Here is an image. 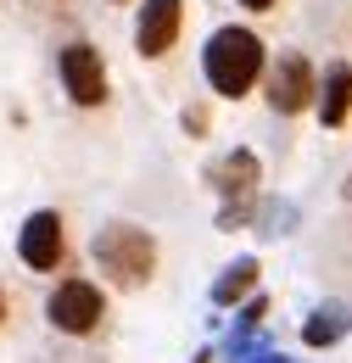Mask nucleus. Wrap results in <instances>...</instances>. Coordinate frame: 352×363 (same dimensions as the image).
<instances>
[{
	"label": "nucleus",
	"instance_id": "nucleus-1",
	"mask_svg": "<svg viewBox=\"0 0 352 363\" xmlns=\"http://www.w3.org/2000/svg\"><path fill=\"white\" fill-rule=\"evenodd\" d=\"M202 73H207V84L219 95L241 101L263 73V40L252 28H219L207 40V50H202Z\"/></svg>",
	"mask_w": 352,
	"mask_h": 363
},
{
	"label": "nucleus",
	"instance_id": "nucleus-2",
	"mask_svg": "<svg viewBox=\"0 0 352 363\" xmlns=\"http://www.w3.org/2000/svg\"><path fill=\"white\" fill-rule=\"evenodd\" d=\"M89 252H95L101 274H112L118 285H145L157 274V240L140 224H106L89 240Z\"/></svg>",
	"mask_w": 352,
	"mask_h": 363
},
{
	"label": "nucleus",
	"instance_id": "nucleus-3",
	"mask_svg": "<svg viewBox=\"0 0 352 363\" xmlns=\"http://www.w3.org/2000/svg\"><path fill=\"white\" fill-rule=\"evenodd\" d=\"M45 318H50V330H62V335H95L101 330V318H106V296H101V285L95 279H62L50 296H45Z\"/></svg>",
	"mask_w": 352,
	"mask_h": 363
},
{
	"label": "nucleus",
	"instance_id": "nucleus-4",
	"mask_svg": "<svg viewBox=\"0 0 352 363\" xmlns=\"http://www.w3.org/2000/svg\"><path fill=\"white\" fill-rule=\"evenodd\" d=\"M56 73H62V90H67L73 106H101V101H106V62H101V50L89 45V40L62 45Z\"/></svg>",
	"mask_w": 352,
	"mask_h": 363
},
{
	"label": "nucleus",
	"instance_id": "nucleus-5",
	"mask_svg": "<svg viewBox=\"0 0 352 363\" xmlns=\"http://www.w3.org/2000/svg\"><path fill=\"white\" fill-rule=\"evenodd\" d=\"M17 257L34 274L62 269V257H67V229H62V213H56V207H40V213L23 218V229H17Z\"/></svg>",
	"mask_w": 352,
	"mask_h": 363
},
{
	"label": "nucleus",
	"instance_id": "nucleus-6",
	"mask_svg": "<svg viewBox=\"0 0 352 363\" xmlns=\"http://www.w3.org/2000/svg\"><path fill=\"white\" fill-rule=\"evenodd\" d=\"M313 90H319L313 62L302 50H280V62H274V73H268V106H274L280 118H297V112L313 106Z\"/></svg>",
	"mask_w": 352,
	"mask_h": 363
},
{
	"label": "nucleus",
	"instance_id": "nucleus-7",
	"mask_svg": "<svg viewBox=\"0 0 352 363\" xmlns=\"http://www.w3.org/2000/svg\"><path fill=\"white\" fill-rule=\"evenodd\" d=\"M185 28V0H140V17H134V50L145 62L168 56Z\"/></svg>",
	"mask_w": 352,
	"mask_h": 363
},
{
	"label": "nucleus",
	"instance_id": "nucleus-8",
	"mask_svg": "<svg viewBox=\"0 0 352 363\" xmlns=\"http://www.w3.org/2000/svg\"><path fill=\"white\" fill-rule=\"evenodd\" d=\"M319 101V118H324V129H341L352 118V67L347 62H336L330 73H324V90H313Z\"/></svg>",
	"mask_w": 352,
	"mask_h": 363
},
{
	"label": "nucleus",
	"instance_id": "nucleus-9",
	"mask_svg": "<svg viewBox=\"0 0 352 363\" xmlns=\"http://www.w3.org/2000/svg\"><path fill=\"white\" fill-rule=\"evenodd\" d=\"M213 184H219V196L241 201V213H246V196H252V184H258V157H252V151H229L219 168H213Z\"/></svg>",
	"mask_w": 352,
	"mask_h": 363
},
{
	"label": "nucleus",
	"instance_id": "nucleus-10",
	"mask_svg": "<svg viewBox=\"0 0 352 363\" xmlns=\"http://www.w3.org/2000/svg\"><path fill=\"white\" fill-rule=\"evenodd\" d=\"M252 285H258V257H241V263H229V269H224V279L213 285V302H219V308H229V302H235V296H246Z\"/></svg>",
	"mask_w": 352,
	"mask_h": 363
},
{
	"label": "nucleus",
	"instance_id": "nucleus-11",
	"mask_svg": "<svg viewBox=\"0 0 352 363\" xmlns=\"http://www.w3.org/2000/svg\"><path fill=\"white\" fill-rule=\"evenodd\" d=\"M341 330H347V308H319V313L308 318V330H302V341H308V347H330Z\"/></svg>",
	"mask_w": 352,
	"mask_h": 363
},
{
	"label": "nucleus",
	"instance_id": "nucleus-12",
	"mask_svg": "<svg viewBox=\"0 0 352 363\" xmlns=\"http://www.w3.org/2000/svg\"><path fill=\"white\" fill-rule=\"evenodd\" d=\"M258 324H263V296L246 302V313H241V330H258Z\"/></svg>",
	"mask_w": 352,
	"mask_h": 363
},
{
	"label": "nucleus",
	"instance_id": "nucleus-13",
	"mask_svg": "<svg viewBox=\"0 0 352 363\" xmlns=\"http://www.w3.org/2000/svg\"><path fill=\"white\" fill-rule=\"evenodd\" d=\"M241 6H246V11H268L274 0H241Z\"/></svg>",
	"mask_w": 352,
	"mask_h": 363
},
{
	"label": "nucleus",
	"instance_id": "nucleus-14",
	"mask_svg": "<svg viewBox=\"0 0 352 363\" xmlns=\"http://www.w3.org/2000/svg\"><path fill=\"white\" fill-rule=\"evenodd\" d=\"M0 324H6V291H0Z\"/></svg>",
	"mask_w": 352,
	"mask_h": 363
},
{
	"label": "nucleus",
	"instance_id": "nucleus-15",
	"mask_svg": "<svg viewBox=\"0 0 352 363\" xmlns=\"http://www.w3.org/2000/svg\"><path fill=\"white\" fill-rule=\"evenodd\" d=\"M258 363H291V358H258Z\"/></svg>",
	"mask_w": 352,
	"mask_h": 363
},
{
	"label": "nucleus",
	"instance_id": "nucleus-16",
	"mask_svg": "<svg viewBox=\"0 0 352 363\" xmlns=\"http://www.w3.org/2000/svg\"><path fill=\"white\" fill-rule=\"evenodd\" d=\"M196 363H213V352H202V358H196Z\"/></svg>",
	"mask_w": 352,
	"mask_h": 363
},
{
	"label": "nucleus",
	"instance_id": "nucleus-17",
	"mask_svg": "<svg viewBox=\"0 0 352 363\" xmlns=\"http://www.w3.org/2000/svg\"><path fill=\"white\" fill-rule=\"evenodd\" d=\"M347 196H352V179H347Z\"/></svg>",
	"mask_w": 352,
	"mask_h": 363
},
{
	"label": "nucleus",
	"instance_id": "nucleus-18",
	"mask_svg": "<svg viewBox=\"0 0 352 363\" xmlns=\"http://www.w3.org/2000/svg\"><path fill=\"white\" fill-rule=\"evenodd\" d=\"M118 6H123V0H118Z\"/></svg>",
	"mask_w": 352,
	"mask_h": 363
}]
</instances>
